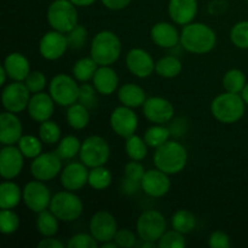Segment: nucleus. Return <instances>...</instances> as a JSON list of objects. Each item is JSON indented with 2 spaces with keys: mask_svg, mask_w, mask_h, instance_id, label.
Masks as SVG:
<instances>
[{
  "mask_svg": "<svg viewBox=\"0 0 248 248\" xmlns=\"http://www.w3.org/2000/svg\"><path fill=\"white\" fill-rule=\"evenodd\" d=\"M111 182H113L111 172L104 166L90 169L89 182H87V184L92 189H94V190H106L107 188L110 186Z\"/></svg>",
  "mask_w": 248,
  "mask_h": 248,
  "instance_id": "35",
  "label": "nucleus"
},
{
  "mask_svg": "<svg viewBox=\"0 0 248 248\" xmlns=\"http://www.w3.org/2000/svg\"><path fill=\"white\" fill-rule=\"evenodd\" d=\"M143 114L150 123L165 125L173 119L174 107L164 97H150L143 104Z\"/></svg>",
  "mask_w": 248,
  "mask_h": 248,
  "instance_id": "16",
  "label": "nucleus"
},
{
  "mask_svg": "<svg viewBox=\"0 0 248 248\" xmlns=\"http://www.w3.org/2000/svg\"><path fill=\"white\" fill-rule=\"evenodd\" d=\"M247 1H248V0H247Z\"/></svg>",
  "mask_w": 248,
  "mask_h": 248,
  "instance_id": "58",
  "label": "nucleus"
},
{
  "mask_svg": "<svg viewBox=\"0 0 248 248\" xmlns=\"http://www.w3.org/2000/svg\"><path fill=\"white\" fill-rule=\"evenodd\" d=\"M169 176L170 174L156 167L154 170H148L140 181L142 190L150 198H162L171 189V179Z\"/></svg>",
  "mask_w": 248,
  "mask_h": 248,
  "instance_id": "19",
  "label": "nucleus"
},
{
  "mask_svg": "<svg viewBox=\"0 0 248 248\" xmlns=\"http://www.w3.org/2000/svg\"><path fill=\"white\" fill-rule=\"evenodd\" d=\"M153 43L161 48L176 47L181 43V33L176 26L169 22H157L150 29Z\"/></svg>",
  "mask_w": 248,
  "mask_h": 248,
  "instance_id": "24",
  "label": "nucleus"
},
{
  "mask_svg": "<svg viewBox=\"0 0 248 248\" xmlns=\"http://www.w3.org/2000/svg\"><path fill=\"white\" fill-rule=\"evenodd\" d=\"M157 246L160 248H183L186 246V241L184 239V234L172 229L165 232L157 241Z\"/></svg>",
  "mask_w": 248,
  "mask_h": 248,
  "instance_id": "43",
  "label": "nucleus"
},
{
  "mask_svg": "<svg viewBox=\"0 0 248 248\" xmlns=\"http://www.w3.org/2000/svg\"><path fill=\"white\" fill-rule=\"evenodd\" d=\"M123 45L114 31H102L92 38L90 55L98 65H111L120 58Z\"/></svg>",
  "mask_w": 248,
  "mask_h": 248,
  "instance_id": "3",
  "label": "nucleus"
},
{
  "mask_svg": "<svg viewBox=\"0 0 248 248\" xmlns=\"http://www.w3.org/2000/svg\"><path fill=\"white\" fill-rule=\"evenodd\" d=\"M81 143L82 142H80L77 136H65V137L61 138V140L58 142L56 153L62 160H72L80 154Z\"/></svg>",
  "mask_w": 248,
  "mask_h": 248,
  "instance_id": "34",
  "label": "nucleus"
},
{
  "mask_svg": "<svg viewBox=\"0 0 248 248\" xmlns=\"http://www.w3.org/2000/svg\"><path fill=\"white\" fill-rule=\"evenodd\" d=\"M31 91L23 81H12L5 85L1 92V102L5 110L11 113H22L27 110L31 101Z\"/></svg>",
  "mask_w": 248,
  "mask_h": 248,
  "instance_id": "10",
  "label": "nucleus"
},
{
  "mask_svg": "<svg viewBox=\"0 0 248 248\" xmlns=\"http://www.w3.org/2000/svg\"><path fill=\"white\" fill-rule=\"evenodd\" d=\"M118 98L123 106L135 109L143 107L147 101V93L140 85L128 82L118 90Z\"/></svg>",
  "mask_w": 248,
  "mask_h": 248,
  "instance_id": "27",
  "label": "nucleus"
},
{
  "mask_svg": "<svg viewBox=\"0 0 248 248\" xmlns=\"http://www.w3.org/2000/svg\"><path fill=\"white\" fill-rule=\"evenodd\" d=\"M97 90L94 89L93 84H85L80 85V92H79V102L81 104H84L85 107H87L89 109L94 108L97 106Z\"/></svg>",
  "mask_w": 248,
  "mask_h": 248,
  "instance_id": "46",
  "label": "nucleus"
},
{
  "mask_svg": "<svg viewBox=\"0 0 248 248\" xmlns=\"http://www.w3.org/2000/svg\"><path fill=\"white\" fill-rule=\"evenodd\" d=\"M172 229L186 235L196 228V217L191 211L178 210L171 218Z\"/></svg>",
  "mask_w": 248,
  "mask_h": 248,
  "instance_id": "33",
  "label": "nucleus"
},
{
  "mask_svg": "<svg viewBox=\"0 0 248 248\" xmlns=\"http://www.w3.org/2000/svg\"><path fill=\"white\" fill-rule=\"evenodd\" d=\"M156 169L167 174H177L186 169L188 164V152L182 143L167 140L161 147L156 148L153 156Z\"/></svg>",
  "mask_w": 248,
  "mask_h": 248,
  "instance_id": "2",
  "label": "nucleus"
},
{
  "mask_svg": "<svg viewBox=\"0 0 248 248\" xmlns=\"http://www.w3.org/2000/svg\"><path fill=\"white\" fill-rule=\"evenodd\" d=\"M17 147L27 159H35L43 153V140L33 135H23L17 143Z\"/></svg>",
  "mask_w": 248,
  "mask_h": 248,
  "instance_id": "39",
  "label": "nucleus"
},
{
  "mask_svg": "<svg viewBox=\"0 0 248 248\" xmlns=\"http://www.w3.org/2000/svg\"><path fill=\"white\" fill-rule=\"evenodd\" d=\"M142 189V184L138 181H133V179L127 178V177H124L123 181L120 184V190L124 195H135L138 193V190Z\"/></svg>",
  "mask_w": 248,
  "mask_h": 248,
  "instance_id": "51",
  "label": "nucleus"
},
{
  "mask_svg": "<svg viewBox=\"0 0 248 248\" xmlns=\"http://www.w3.org/2000/svg\"><path fill=\"white\" fill-rule=\"evenodd\" d=\"M24 166V155L18 147L4 145L0 152V174L4 179L12 181L19 176Z\"/></svg>",
  "mask_w": 248,
  "mask_h": 248,
  "instance_id": "17",
  "label": "nucleus"
},
{
  "mask_svg": "<svg viewBox=\"0 0 248 248\" xmlns=\"http://www.w3.org/2000/svg\"><path fill=\"white\" fill-rule=\"evenodd\" d=\"M114 241L116 242L118 247L131 248L137 245V237H136V234L132 230L124 228V229H119L116 232Z\"/></svg>",
  "mask_w": 248,
  "mask_h": 248,
  "instance_id": "48",
  "label": "nucleus"
},
{
  "mask_svg": "<svg viewBox=\"0 0 248 248\" xmlns=\"http://www.w3.org/2000/svg\"><path fill=\"white\" fill-rule=\"evenodd\" d=\"M23 82L26 84L27 89L31 91V93H38V92L44 91L46 84H47V79H46V75L43 72L35 70V72L29 73V75Z\"/></svg>",
  "mask_w": 248,
  "mask_h": 248,
  "instance_id": "45",
  "label": "nucleus"
},
{
  "mask_svg": "<svg viewBox=\"0 0 248 248\" xmlns=\"http://www.w3.org/2000/svg\"><path fill=\"white\" fill-rule=\"evenodd\" d=\"M80 86L74 77L61 73L55 75L48 84V93L56 104L61 107H69L79 101Z\"/></svg>",
  "mask_w": 248,
  "mask_h": 248,
  "instance_id": "7",
  "label": "nucleus"
},
{
  "mask_svg": "<svg viewBox=\"0 0 248 248\" xmlns=\"http://www.w3.org/2000/svg\"><path fill=\"white\" fill-rule=\"evenodd\" d=\"M62 172V159L57 153H41L33 159L31 164V173L34 179L41 182H50Z\"/></svg>",
  "mask_w": 248,
  "mask_h": 248,
  "instance_id": "11",
  "label": "nucleus"
},
{
  "mask_svg": "<svg viewBox=\"0 0 248 248\" xmlns=\"http://www.w3.org/2000/svg\"><path fill=\"white\" fill-rule=\"evenodd\" d=\"M124 173H125V177L127 178L133 179V181H142L143 176L145 173L144 166L140 164V161H136V160H131L130 162L125 165L124 167Z\"/></svg>",
  "mask_w": 248,
  "mask_h": 248,
  "instance_id": "49",
  "label": "nucleus"
},
{
  "mask_svg": "<svg viewBox=\"0 0 248 248\" xmlns=\"http://www.w3.org/2000/svg\"><path fill=\"white\" fill-rule=\"evenodd\" d=\"M245 108L246 103L241 94L227 91L216 97L211 103V113L213 118L227 125L241 120L245 115Z\"/></svg>",
  "mask_w": 248,
  "mask_h": 248,
  "instance_id": "4",
  "label": "nucleus"
},
{
  "mask_svg": "<svg viewBox=\"0 0 248 248\" xmlns=\"http://www.w3.org/2000/svg\"><path fill=\"white\" fill-rule=\"evenodd\" d=\"M87 36H89V31L85 28L82 24L78 23L74 28L70 31L67 33V39L68 44H69V47L73 50H81L85 46L87 40Z\"/></svg>",
  "mask_w": 248,
  "mask_h": 248,
  "instance_id": "44",
  "label": "nucleus"
},
{
  "mask_svg": "<svg viewBox=\"0 0 248 248\" xmlns=\"http://www.w3.org/2000/svg\"><path fill=\"white\" fill-rule=\"evenodd\" d=\"M241 96H242V98H244V101H245V103H246V106H248V82L246 84V86H245V89L242 90Z\"/></svg>",
  "mask_w": 248,
  "mask_h": 248,
  "instance_id": "56",
  "label": "nucleus"
},
{
  "mask_svg": "<svg viewBox=\"0 0 248 248\" xmlns=\"http://www.w3.org/2000/svg\"><path fill=\"white\" fill-rule=\"evenodd\" d=\"M99 65L92 57H84L78 60L73 65V77L80 82H87L93 79V75Z\"/></svg>",
  "mask_w": 248,
  "mask_h": 248,
  "instance_id": "32",
  "label": "nucleus"
},
{
  "mask_svg": "<svg viewBox=\"0 0 248 248\" xmlns=\"http://www.w3.org/2000/svg\"><path fill=\"white\" fill-rule=\"evenodd\" d=\"M217 44V34L210 26L201 22H191L183 27L181 33V45L194 55L211 52Z\"/></svg>",
  "mask_w": 248,
  "mask_h": 248,
  "instance_id": "1",
  "label": "nucleus"
},
{
  "mask_svg": "<svg viewBox=\"0 0 248 248\" xmlns=\"http://www.w3.org/2000/svg\"><path fill=\"white\" fill-rule=\"evenodd\" d=\"M39 248H64L65 245L61 240L55 239L53 236L44 237L38 244Z\"/></svg>",
  "mask_w": 248,
  "mask_h": 248,
  "instance_id": "53",
  "label": "nucleus"
},
{
  "mask_svg": "<svg viewBox=\"0 0 248 248\" xmlns=\"http://www.w3.org/2000/svg\"><path fill=\"white\" fill-rule=\"evenodd\" d=\"M208 246L211 248H229L232 246L229 235L224 232H213L208 236Z\"/></svg>",
  "mask_w": 248,
  "mask_h": 248,
  "instance_id": "50",
  "label": "nucleus"
},
{
  "mask_svg": "<svg viewBox=\"0 0 248 248\" xmlns=\"http://www.w3.org/2000/svg\"><path fill=\"white\" fill-rule=\"evenodd\" d=\"M230 41L241 50H248V21H241L234 24L230 31Z\"/></svg>",
  "mask_w": 248,
  "mask_h": 248,
  "instance_id": "42",
  "label": "nucleus"
},
{
  "mask_svg": "<svg viewBox=\"0 0 248 248\" xmlns=\"http://www.w3.org/2000/svg\"><path fill=\"white\" fill-rule=\"evenodd\" d=\"M67 246L69 248H97L98 242L91 234L79 232L70 237Z\"/></svg>",
  "mask_w": 248,
  "mask_h": 248,
  "instance_id": "47",
  "label": "nucleus"
},
{
  "mask_svg": "<svg viewBox=\"0 0 248 248\" xmlns=\"http://www.w3.org/2000/svg\"><path fill=\"white\" fill-rule=\"evenodd\" d=\"M79 156L89 169L104 166L110 157V147L102 136H90L81 143Z\"/></svg>",
  "mask_w": 248,
  "mask_h": 248,
  "instance_id": "8",
  "label": "nucleus"
},
{
  "mask_svg": "<svg viewBox=\"0 0 248 248\" xmlns=\"http://www.w3.org/2000/svg\"><path fill=\"white\" fill-rule=\"evenodd\" d=\"M94 89L102 96H110L118 90V73L110 65H99L92 79Z\"/></svg>",
  "mask_w": 248,
  "mask_h": 248,
  "instance_id": "25",
  "label": "nucleus"
},
{
  "mask_svg": "<svg viewBox=\"0 0 248 248\" xmlns=\"http://www.w3.org/2000/svg\"><path fill=\"white\" fill-rule=\"evenodd\" d=\"M61 136H62L61 127L55 121L50 119V120L40 123V126H39V137L43 140V143H45V144H56V143L61 140Z\"/></svg>",
  "mask_w": 248,
  "mask_h": 248,
  "instance_id": "40",
  "label": "nucleus"
},
{
  "mask_svg": "<svg viewBox=\"0 0 248 248\" xmlns=\"http://www.w3.org/2000/svg\"><path fill=\"white\" fill-rule=\"evenodd\" d=\"M67 123L73 130H84L87 127L90 123V111L87 107L84 104L74 103L68 107L67 114H65Z\"/></svg>",
  "mask_w": 248,
  "mask_h": 248,
  "instance_id": "29",
  "label": "nucleus"
},
{
  "mask_svg": "<svg viewBox=\"0 0 248 248\" xmlns=\"http://www.w3.org/2000/svg\"><path fill=\"white\" fill-rule=\"evenodd\" d=\"M89 172L84 162H70L61 172V184L65 190H80L89 182Z\"/></svg>",
  "mask_w": 248,
  "mask_h": 248,
  "instance_id": "20",
  "label": "nucleus"
},
{
  "mask_svg": "<svg viewBox=\"0 0 248 248\" xmlns=\"http://www.w3.org/2000/svg\"><path fill=\"white\" fill-rule=\"evenodd\" d=\"M21 220L12 210H1L0 212V232L4 235H12L18 230Z\"/></svg>",
  "mask_w": 248,
  "mask_h": 248,
  "instance_id": "41",
  "label": "nucleus"
},
{
  "mask_svg": "<svg viewBox=\"0 0 248 248\" xmlns=\"http://www.w3.org/2000/svg\"><path fill=\"white\" fill-rule=\"evenodd\" d=\"M0 77H1L0 85H1V86H5V85H6V79L9 78V75H7L6 70H5V68L2 67V65H1V68H0Z\"/></svg>",
  "mask_w": 248,
  "mask_h": 248,
  "instance_id": "55",
  "label": "nucleus"
},
{
  "mask_svg": "<svg viewBox=\"0 0 248 248\" xmlns=\"http://www.w3.org/2000/svg\"><path fill=\"white\" fill-rule=\"evenodd\" d=\"M126 67L131 74L140 79L149 78L155 72V62L152 55L144 48H131L126 55Z\"/></svg>",
  "mask_w": 248,
  "mask_h": 248,
  "instance_id": "18",
  "label": "nucleus"
},
{
  "mask_svg": "<svg viewBox=\"0 0 248 248\" xmlns=\"http://www.w3.org/2000/svg\"><path fill=\"white\" fill-rule=\"evenodd\" d=\"M23 200V189L12 181L5 179L0 186V208L14 210Z\"/></svg>",
  "mask_w": 248,
  "mask_h": 248,
  "instance_id": "28",
  "label": "nucleus"
},
{
  "mask_svg": "<svg viewBox=\"0 0 248 248\" xmlns=\"http://www.w3.org/2000/svg\"><path fill=\"white\" fill-rule=\"evenodd\" d=\"M118 230L115 217L108 211H98L90 219V234L98 244L113 241Z\"/></svg>",
  "mask_w": 248,
  "mask_h": 248,
  "instance_id": "13",
  "label": "nucleus"
},
{
  "mask_svg": "<svg viewBox=\"0 0 248 248\" xmlns=\"http://www.w3.org/2000/svg\"><path fill=\"white\" fill-rule=\"evenodd\" d=\"M55 104V101L50 93H46L44 91L33 93L27 107V113L31 120L36 123H44L46 120H50L51 116L53 115Z\"/></svg>",
  "mask_w": 248,
  "mask_h": 248,
  "instance_id": "21",
  "label": "nucleus"
},
{
  "mask_svg": "<svg viewBox=\"0 0 248 248\" xmlns=\"http://www.w3.org/2000/svg\"><path fill=\"white\" fill-rule=\"evenodd\" d=\"M118 247V245H116V242L114 241H108V242H104V244H102V248H116Z\"/></svg>",
  "mask_w": 248,
  "mask_h": 248,
  "instance_id": "57",
  "label": "nucleus"
},
{
  "mask_svg": "<svg viewBox=\"0 0 248 248\" xmlns=\"http://www.w3.org/2000/svg\"><path fill=\"white\" fill-rule=\"evenodd\" d=\"M110 127L119 137L128 138L135 135L138 128V116L132 108L123 106L116 107L110 114Z\"/></svg>",
  "mask_w": 248,
  "mask_h": 248,
  "instance_id": "14",
  "label": "nucleus"
},
{
  "mask_svg": "<svg viewBox=\"0 0 248 248\" xmlns=\"http://www.w3.org/2000/svg\"><path fill=\"white\" fill-rule=\"evenodd\" d=\"M137 234L142 241L156 244L167 230L165 216L156 210H147L137 219Z\"/></svg>",
  "mask_w": 248,
  "mask_h": 248,
  "instance_id": "9",
  "label": "nucleus"
},
{
  "mask_svg": "<svg viewBox=\"0 0 248 248\" xmlns=\"http://www.w3.org/2000/svg\"><path fill=\"white\" fill-rule=\"evenodd\" d=\"M69 44H68L67 34L61 31H52L44 34L39 43V52L46 61H57L63 57L67 52Z\"/></svg>",
  "mask_w": 248,
  "mask_h": 248,
  "instance_id": "15",
  "label": "nucleus"
},
{
  "mask_svg": "<svg viewBox=\"0 0 248 248\" xmlns=\"http://www.w3.org/2000/svg\"><path fill=\"white\" fill-rule=\"evenodd\" d=\"M223 87L227 92L241 93L247 84L246 75L240 69H230L223 77Z\"/></svg>",
  "mask_w": 248,
  "mask_h": 248,
  "instance_id": "37",
  "label": "nucleus"
},
{
  "mask_svg": "<svg viewBox=\"0 0 248 248\" xmlns=\"http://www.w3.org/2000/svg\"><path fill=\"white\" fill-rule=\"evenodd\" d=\"M148 144L145 143L144 138H140V136L132 135L131 137L126 138L125 152L131 160L136 161H142L148 155Z\"/></svg>",
  "mask_w": 248,
  "mask_h": 248,
  "instance_id": "38",
  "label": "nucleus"
},
{
  "mask_svg": "<svg viewBox=\"0 0 248 248\" xmlns=\"http://www.w3.org/2000/svg\"><path fill=\"white\" fill-rule=\"evenodd\" d=\"M198 0H170L169 15L174 24L186 26L195 19L198 15Z\"/></svg>",
  "mask_w": 248,
  "mask_h": 248,
  "instance_id": "23",
  "label": "nucleus"
},
{
  "mask_svg": "<svg viewBox=\"0 0 248 248\" xmlns=\"http://www.w3.org/2000/svg\"><path fill=\"white\" fill-rule=\"evenodd\" d=\"M50 210L60 219V222H74L82 215L84 203L75 191L64 189L52 196Z\"/></svg>",
  "mask_w": 248,
  "mask_h": 248,
  "instance_id": "6",
  "label": "nucleus"
},
{
  "mask_svg": "<svg viewBox=\"0 0 248 248\" xmlns=\"http://www.w3.org/2000/svg\"><path fill=\"white\" fill-rule=\"evenodd\" d=\"M2 67L6 70L9 79L12 81H24L31 73V63L24 55L12 52L5 57Z\"/></svg>",
  "mask_w": 248,
  "mask_h": 248,
  "instance_id": "26",
  "label": "nucleus"
},
{
  "mask_svg": "<svg viewBox=\"0 0 248 248\" xmlns=\"http://www.w3.org/2000/svg\"><path fill=\"white\" fill-rule=\"evenodd\" d=\"M170 136H171L170 128H167L165 125L154 124V126H152V127L145 131L143 138H144L148 147L156 149V148L161 147L162 144H165L170 140Z\"/></svg>",
  "mask_w": 248,
  "mask_h": 248,
  "instance_id": "36",
  "label": "nucleus"
},
{
  "mask_svg": "<svg viewBox=\"0 0 248 248\" xmlns=\"http://www.w3.org/2000/svg\"><path fill=\"white\" fill-rule=\"evenodd\" d=\"M50 189L45 186V182H28L23 188V202L31 212L40 213L50 208L51 203Z\"/></svg>",
  "mask_w": 248,
  "mask_h": 248,
  "instance_id": "12",
  "label": "nucleus"
},
{
  "mask_svg": "<svg viewBox=\"0 0 248 248\" xmlns=\"http://www.w3.org/2000/svg\"><path fill=\"white\" fill-rule=\"evenodd\" d=\"M46 18L51 28L67 34L78 24L79 15L70 0H53L47 7Z\"/></svg>",
  "mask_w": 248,
  "mask_h": 248,
  "instance_id": "5",
  "label": "nucleus"
},
{
  "mask_svg": "<svg viewBox=\"0 0 248 248\" xmlns=\"http://www.w3.org/2000/svg\"><path fill=\"white\" fill-rule=\"evenodd\" d=\"M77 7H89L93 5L97 0H70Z\"/></svg>",
  "mask_w": 248,
  "mask_h": 248,
  "instance_id": "54",
  "label": "nucleus"
},
{
  "mask_svg": "<svg viewBox=\"0 0 248 248\" xmlns=\"http://www.w3.org/2000/svg\"><path fill=\"white\" fill-rule=\"evenodd\" d=\"M23 136V126L16 113L5 110L0 115V142L2 145H15Z\"/></svg>",
  "mask_w": 248,
  "mask_h": 248,
  "instance_id": "22",
  "label": "nucleus"
},
{
  "mask_svg": "<svg viewBox=\"0 0 248 248\" xmlns=\"http://www.w3.org/2000/svg\"><path fill=\"white\" fill-rule=\"evenodd\" d=\"M132 0H101L104 7L111 11H120V10L126 9L131 4Z\"/></svg>",
  "mask_w": 248,
  "mask_h": 248,
  "instance_id": "52",
  "label": "nucleus"
},
{
  "mask_svg": "<svg viewBox=\"0 0 248 248\" xmlns=\"http://www.w3.org/2000/svg\"><path fill=\"white\" fill-rule=\"evenodd\" d=\"M60 219L51 212V210H45L43 212L38 213L35 225L36 230L44 237L55 236L60 229Z\"/></svg>",
  "mask_w": 248,
  "mask_h": 248,
  "instance_id": "31",
  "label": "nucleus"
},
{
  "mask_svg": "<svg viewBox=\"0 0 248 248\" xmlns=\"http://www.w3.org/2000/svg\"><path fill=\"white\" fill-rule=\"evenodd\" d=\"M183 65L176 56H164L155 63V73L164 79H173L181 74Z\"/></svg>",
  "mask_w": 248,
  "mask_h": 248,
  "instance_id": "30",
  "label": "nucleus"
}]
</instances>
